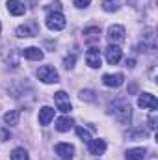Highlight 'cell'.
<instances>
[{"instance_id": "obj_1", "label": "cell", "mask_w": 158, "mask_h": 160, "mask_svg": "<svg viewBox=\"0 0 158 160\" xmlns=\"http://www.w3.org/2000/svg\"><path fill=\"white\" fill-rule=\"evenodd\" d=\"M108 114H112L119 123L126 125L130 123V118H132V110H130V102L126 99H117L114 102L108 104Z\"/></svg>"}, {"instance_id": "obj_2", "label": "cell", "mask_w": 158, "mask_h": 160, "mask_svg": "<svg viewBox=\"0 0 158 160\" xmlns=\"http://www.w3.org/2000/svg\"><path fill=\"white\" fill-rule=\"evenodd\" d=\"M45 21H47V28L52 30V32H60L67 24V21H65V17H63L62 11H48V15H47Z\"/></svg>"}, {"instance_id": "obj_3", "label": "cell", "mask_w": 158, "mask_h": 160, "mask_svg": "<svg viewBox=\"0 0 158 160\" xmlns=\"http://www.w3.org/2000/svg\"><path fill=\"white\" fill-rule=\"evenodd\" d=\"M37 78L45 84H56V82H60V75L52 65H43L37 69Z\"/></svg>"}, {"instance_id": "obj_4", "label": "cell", "mask_w": 158, "mask_h": 160, "mask_svg": "<svg viewBox=\"0 0 158 160\" xmlns=\"http://www.w3.org/2000/svg\"><path fill=\"white\" fill-rule=\"evenodd\" d=\"M17 38H36L39 34V24L36 21H28L24 24H21L17 30H15Z\"/></svg>"}, {"instance_id": "obj_5", "label": "cell", "mask_w": 158, "mask_h": 160, "mask_svg": "<svg viewBox=\"0 0 158 160\" xmlns=\"http://www.w3.org/2000/svg\"><path fill=\"white\" fill-rule=\"evenodd\" d=\"M54 104H56V108H58L60 112H63V114H67V112L73 110V104H71L69 95H67L65 91H58V93H54Z\"/></svg>"}, {"instance_id": "obj_6", "label": "cell", "mask_w": 158, "mask_h": 160, "mask_svg": "<svg viewBox=\"0 0 158 160\" xmlns=\"http://www.w3.org/2000/svg\"><path fill=\"white\" fill-rule=\"evenodd\" d=\"M140 52H155L156 50V39H155V32L147 30V36H143V43L138 45Z\"/></svg>"}, {"instance_id": "obj_7", "label": "cell", "mask_w": 158, "mask_h": 160, "mask_svg": "<svg viewBox=\"0 0 158 160\" xmlns=\"http://www.w3.org/2000/svg\"><path fill=\"white\" fill-rule=\"evenodd\" d=\"M54 153L62 160H73V157H75V147L71 143H56L54 145Z\"/></svg>"}, {"instance_id": "obj_8", "label": "cell", "mask_w": 158, "mask_h": 160, "mask_svg": "<svg viewBox=\"0 0 158 160\" xmlns=\"http://www.w3.org/2000/svg\"><path fill=\"white\" fill-rule=\"evenodd\" d=\"M104 56H106V62L110 63V65H116L121 62V56H123V52H121V48H119L117 45H108L106 47V50H104Z\"/></svg>"}, {"instance_id": "obj_9", "label": "cell", "mask_w": 158, "mask_h": 160, "mask_svg": "<svg viewBox=\"0 0 158 160\" xmlns=\"http://www.w3.org/2000/svg\"><path fill=\"white\" fill-rule=\"evenodd\" d=\"M138 106H140V108H147V110H156L158 101L153 93H141V95L138 97Z\"/></svg>"}, {"instance_id": "obj_10", "label": "cell", "mask_w": 158, "mask_h": 160, "mask_svg": "<svg viewBox=\"0 0 158 160\" xmlns=\"http://www.w3.org/2000/svg\"><path fill=\"white\" fill-rule=\"evenodd\" d=\"M108 39L112 45H117L121 41L125 39V28L121 26V24H112L110 28H108Z\"/></svg>"}, {"instance_id": "obj_11", "label": "cell", "mask_w": 158, "mask_h": 160, "mask_svg": "<svg viewBox=\"0 0 158 160\" xmlns=\"http://www.w3.org/2000/svg\"><path fill=\"white\" fill-rule=\"evenodd\" d=\"M86 63H87L91 69L101 67V52H99V48L91 47V48L87 50V54H86Z\"/></svg>"}, {"instance_id": "obj_12", "label": "cell", "mask_w": 158, "mask_h": 160, "mask_svg": "<svg viewBox=\"0 0 158 160\" xmlns=\"http://www.w3.org/2000/svg\"><path fill=\"white\" fill-rule=\"evenodd\" d=\"M6 6H7V11H9L11 15H15V17H21V15L26 13V6H24L21 0H7Z\"/></svg>"}, {"instance_id": "obj_13", "label": "cell", "mask_w": 158, "mask_h": 160, "mask_svg": "<svg viewBox=\"0 0 158 160\" xmlns=\"http://www.w3.org/2000/svg\"><path fill=\"white\" fill-rule=\"evenodd\" d=\"M87 151L89 155H102L106 151V142L104 140H89L87 142Z\"/></svg>"}, {"instance_id": "obj_14", "label": "cell", "mask_w": 158, "mask_h": 160, "mask_svg": "<svg viewBox=\"0 0 158 160\" xmlns=\"http://www.w3.org/2000/svg\"><path fill=\"white\" fill-rule=\"evenodd\" d=\"M123 73H116V75H104L102 77V84L104 86H108V88H119L121 84H123Z\"/></svg>"}, {"instance_id": "obj_15", "label": "cell", "mask_w": 158, "mask_h": 160, "mask_svg": "<svg viewBox=\"0 0 158 160\" xmlns=\"http://www.w3.org/2000/svg\"><path fill=\"white\" fill-rule=\"evenodd\" d=\"M147 157V149L145 147H132L125 153V158L126 160H145Z\"/></svg>"}, {"instance_id": "obj_16", "label": "cell", "mask_w": 158, "mask_h": 160, "mask_svg": "<svg viewBox=\"0 0 158 160\" xmlns=\"http://www.w3.org/2000/svg\"><path fill=\"white\" fill-rule=\"evenodd\" d=\"M52 119H54V108L43 106V108L39 110V125L41 127H47V125H50Z\"/></svg>"}, {"instance_id": "obj_17", "label": "cell", "mask_w": 158, "mask_h": 160, "mask_svg": "<svg viewBox=\"0 0 158 160\" xmlns=\"http://www.w3.org/2000/svg\"><path fill=\"white\" fill-rule=\"evenodd\" d=\"M22 56H24L26 60L39 62V60H43V50H41L39 47H28V48L22 50Z\"/></svg>"}, {"instance_id": "obj_18", "label": "cell", "mask_w": 158, "mask_h": 160, "mask_svg": "<svg viewBox=\"0 0 158 160\" xmlns=\"http://www.w3.org/2000/svg\"><path fill=\"white\" fill-rule=\"evenodd\" d=\"M73 125H75V121L71 119V118H67V116H63V118L56 119V130L58 132H69L73 128Z\"/></svg>"}, {"instance_id": "obj_19", "label": "cell", "mask_w": 158, "mask_h": 160, "mask_svg": "<svg viewBox=\"0 0 158 160\" xmlns=\"http://www.w3.org/2000/svg\"><path fill=\"white\" fill-rule=\"evenodd\" d=\"M19 118H21L19 110H9V112L4 114V123L7 127H15V125H19Z\"/></svg>"}, {"instance_id": "obj_20", "label": "cell", "mask_w": 158, "mask_h": 160, "mask_svg": "<svg viewBox=\"0 0 158 160\" xmlns=\"http://www.w3.org/2000/svg\"><path fill=\"white\" fill-rule=\"evenodd\" d=\"M11 160H30L28 157V151L24 147H15L11 151Z\"/></svg>"}, {"instance_id": "obj_21", "label": "cell", "mask_w": 158, "mask_h": 160, "mask_svg": "<svg viewBox=\"0 0 158 160\" xmlns=\"http://www.w3.org/2000/svg\"><path fill=\"white\" fill-rule=\"evenodd\" d=\"M119 8H121V2L119 0H102V9L108 11V13L117 11Z\"/></svg>"}, {"instance_id": "obj_22", "label": "cell", "mask_w": 158, "mask_h": 160, "mask_svg": "<svg viewBox=\"0 0 158 160\" xmlns=\"http://www.w3.org/2000/svg\"><path fill=\"white\" fill-rule=\"evenodd\" d=\"M80 99L82 101H87V102H93L95 101V93L91 89H82L80 91Z\"/></svg>"}, {"instance_id": "obj_23", "label": "cell", "mask_w": 158, "mask_h": 160, "mask_svg": "<svg viewBox=\"0 0 158 160\" xmlns=\"http://www.w3.org/2000/svg\"><path fill=\"white\" fill-rule=\"evenodd\" d=\"M77 134H78V138L82 140V142H89V140H91L89 130H86L84 127H78V128H77Z\"/></svg>"}, {"instance_id": "obj_24", "label": "cell", "mask_w": 158, "mask_h": 160, "mask_svg": "<svg viewBox=\"0 0 158 160\" xmlns=\"http://www.w3.org/2000/svg\"><path fill=\"white\" fill-rule=\"evenodd\" d=\"M63 67H65V69H73V67H75V56H67V58L63 60Z\"/></svg>"}, {"instance_id": "obj_25", "label": "cell", "mask_w": 158, "mask_h": 160, "mask_svg": "<svg viewBox=\"0 0 158 160\" xmlns=\"http://www.w3.org/2000/svg\"><path fill=\"white\" fill-rule=\"evenodd\" d=\"M73 4H75L77 8H87V6L91 4V0H73Z\"/></svg>"}, {"instance_id": "obj_26", "label": "cell", "mask_w": 158, "mask_h": 160, "mask_svg": "<svg viewBox=\"0 0 158 160\" xmlns=\"http://www.w3.org/2000/svg\"><path fill=\"white\" fill-rule=\"evenodd\" d=\"M149 127H151V130H155V128H156V118H155V116L149 119Z\"/></svg>"}, {"instance_id": "obj_27", "label": "cell", "mask_w": 158, "mask_h": 160, "mask_svg": "<svg viewBox=\"0 0 158 160\" xmlns=\"http://www.w3.org/2000/svg\"><path fill=\"white\" fill-rule=\"evenodd\" d=\"M126 67H134V60H126Z\"/></svg>"}, {"instance_id": "obj_28", "label": "cell", "mask_w": 158, "mask_h": 160, "mask_svg": "<svg viewBox=\"0 0 158 160\" xmlns=\"http://www.w3.org/2000/svg\"><path fill=\"white\" fill-rule=\"evenodd\" d=\"M0 32H2V22H0Z\"/></svg>"}]
</instances>
